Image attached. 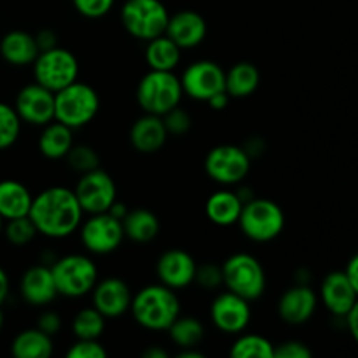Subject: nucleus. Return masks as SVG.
Returning <instances> with one entry per match:
<instances>
[{"mask_svg":"<svg viewBox=\"0 0 358 358\" xmlns=\"http://www.w3.org/2000/svg\"><path fill=\"white\" fill-rule=\"evenodd\" d=\"M2 233L6 234V240L14 247H24V245L31 243L34 238L38 234L37 227H35V224L31 222L28 215L6 220Z\"/></svg>","mask_w":358,"mask_h":358,"instance_id":"f704fd0d","label":"nucleus"},{"mask_svg":"<svg viewBox=\"0 0 358 358\" xmlns=\"http://www.w3.org/2000/svg\"><path fill=\"white\" fill-rule=\"evenodd\" d=\"M80 243L90 254L108 255L117 250L124 241L122 222L108 212L94 213L83 220L79 227Z\"/></svg>","mask_w":358,"mask_h":358,"instance_id":"9b49d317","label":"nucleus"},{"mask_svg":"<svg viewBox=\"0 0 358 358\" xmlns=\"http://www.w3.org/2000/svg\"><path fill=\"white\" fill-rule=\"evenodd\" d=\"M184 98L180 77L175 72L150 70L138 80L136 86V101L145 114L161 115L180 105Z\"/></svg>","mask_w":358,"mask_h":358,"instance_id":"20e7f679","label":"nucleus"},{"mask_svg":"<svg viewBox=\"0 0 358 358\" xmlns=\"http://www.w3.org/2000/svg\"><path fill=\"white\" fill-rule=\"evenodd\" d=\"M51 273L58 296L69 297V299H79L91 294L93 287L100 280L96 262L83 254H69L58 257L51 264Z\"/></svg>","mask_w":358,"mask_h":358,"instance_id":"39448f33","label":"nucleus"},{"mask_svg":"<svg viewBox=\"0 0 358 358\" xmlns=\"http://www.w3.org/2000/svg\"><path fill=\"white\" fill-rule=\"evenodd\" d=\"M177 358H205L198 348H180L177 352Z\"/></svg>","mask_w":358,"mask_h":358,"instance_id":"603ef678","label":"nucleus"},{"mask_svg":"<svg viewBox=\"0 0 358 358\" xmlns=\"http://www.w3.org/2000/svg\"><path fill=\"white\" fill-rule=\"evenodd\" d=\"M170 20L161 0H126L121 9V23L136 41L149 42L164 35Z\"/></svg>","mask_w":358,"mask_h":358,"instance_id":"6e6552de","label":"nucleus"},{"mask_svg":"<svg viewBox=\"0 0 358 358\" xmlns=\"http://www.w3.org/2000/svg\"><path fill=\"white\" fill-rule=\"evenodd\" d=\"M107 318L96 308H83L72 320V334L76 339H100L103 334Z\"/></svg>","mask_w":358,"mask_h":358,"instance_id":"473e14b6","label":"nucleus"},{"mask_svg":"<svg viewBox=\"0 0 358 358\" xmlns=\"http://www.w3.org/2000/svg\"><path fill=\"white\" fill-rule=\"evenodd\" d=\"M261 84V72L250 62H240L226 72V93L231 98H248Z\"/></svg>","mask_w":358,"mask_h":358,"instance_id":"c756f323","label":"nucleus"},{"mask_svg":"<svg viewBox=\"0 0 358 358\" xmlns=\"http://www.w3.org/2000/svg\"><path fill=\"white\" fill-rule=\"evenodd\" d=\"M100 96L86 83L76 80L55 93V121L72 129L84 128L100 112Z\"/></svg>","mask_w":358,"mask_h":358,"instance_id":"7ed1b4c3","label":"nucleus"},{"mask_svg":"<svg viewBox=\"0 0 358 358\" xmlns=\"http://www.w3.org/2000/svg\"><path fill=\"white\" fill-rule=\"evenodd\" d=\"M171 343L180 348H198L205 339V325L196 317H178L173 324L168 327Z\"/></svg>","mask_w":358,"mask_h":358,"instance_id":"7c9ffc66","label":"nucleus"},{"mask_svg":"<svg viewBox=\"0 0 358 358\" xmlns=\"http://www.w3.org/2000/svg\"><path fill=\"white\" fill-rule=\"evenodd\" d=\"M229 355L233 358H273L275 345L261 334H238L231 345Z\"/></svg>","mask_w":358,"mask_h":358,"instance_id":"2f4dec72","label":"nucleus"},{"mask_svg":"<svg viewBox=\"0 0 358 358\" xmlns=\"http://www.w3.org/2000/svg\"><path fill=\"white\" fill-rule=\"evenodd\" d=\"M131 299L133 294L129 285L117 276L98 280L91 290V306L96 308L107 320H115L128 313Z\"/></svg>","mask_w":358,"mask_h":358,"instance_id":"dca6fc26","label":"nucleus"},{"mask_svg":"<svg viewBox=\"0 0 358 358\" xmlns=\"http://www.w3.org/2000/svg\"><path fill=\"white\" fill-rule=\"evenodd\" d=\"M65 159L66 164L79 175L94 170V168H100V156L87 143H73Z\"/></svg>","mask_w":358,"mask_h":358,"instance_id":"c9c22d12","label":"nucleus"},{"mask_svg":"<svg viewBox=\"0 0 358 358\" xmlns=\"http://www.w3.org/2000/svg\"><path fill=\"white\" fill-rule=\"evenodd\" d=\"M229 100H231L229 94H227L226 91H220V93L213 94L206 103H208L210 108H213V110H224V108L229 105Z\"/></svg>","mask_w":358,"mask_h":358,"instance_id":"de8ad7c7","label":"nucleus"},{"mask_svg":"<svg viewBox=\"0 0 358 358\" xmlns=\"http://www.w3.org/2000/svg\"><path fill=\"white\" fill-rule=\"evenodd\" d=\"M196 268L198 264L189 252L182 248H170L157 259L156 275L159 283L178 292L194 283Z\"/></svg>","mask_w":358,"mask_h":358,"instance_id":"f3484780","label":"nucleus"},{"mask_svg":"<svg viewBox=\"0 0 358 358\" xmlns=\"http://www.w3.org/2000/svg\"><path fill=\"white\" fill-rule=\"evenodd\" d=\"M69 358H105L107 350L98 339H76L72 346L66 350Z\"/></svg>","mask_w":358,"mask_h":358,"instance_id":"58836bf2","label":"nucleus"},{"mask_svg":"<svg viewBox=\"0 0 358 358\" xmlns=\"http://www.w3.org/2000/svg\"><path fill=\"white\" fill-rule=\"evenodd\" d=\"M31 201H34V196L30 189L20 180H13V178L0 180V217L3 220L27 217L30 213Z\"/></svg>","mask_w":358,"mask_h":358,"instance_id":"393cba45","label":"nucleus"},{"mask_svg":"<svg viewBox=\"0 0 358 358\" xmlns=\"http://www.w3.org/2000/svg\"><path fill=\"white\" fill-rule=\"evenodd\" d=\"M52 352H55L52 338L38 327L21 331L10 343V353L16 358H49Z\"/></svg>","mask_w":358,"mask_h":358,"instance_id":"c85d7f7f","label":"nucleus"},{"mask_svg":"<svg viewBox=\"0 0 358 358\" xmlns=\"http://www.w3.org/2000/svg\"><path fill=\"white\" fill-rule=\"evenodd\" d=\"M143 358H168V352L164 348H159V346H152V348H147L145 352L142 353Z\"/></svg>","mask_w":358,"mask_h":358,"instance_id":"3c124183","label":"nucleus"},{"mask_svg":"<svg viewBox=\"0 0 358 358\" xmlns=\"http://www.w3.org/2000/svg\"><path fill=\"white\" fill-rule=\"evenodd\" d=\"M241 208H243V201L236 194V191L220 189V191L210 194V198L206 199L205 213L206 219L215 226L229 227L238 224Z\"/></svg>","mask_w":358,"mask_h":358,"instance_id":"b1692460","label":"nucleus"},{"mask_svg":"<svg viewBox=\"0 0 358 358\" xmlns=\"http://www.w3.org/2000/svg\"><path fill=\"white\" fill-rule=\"evenodd\" d=\"M264 147H266L264 140L259 138V136H255V138L247 140V143H245V145H243V149L247 150L248 156H250L252 159H254V157H259L262 152H264Z\"/></svg>","mask_w":358,"mask_h":358,"instance_id":"c03bdc74","label":"nucleus"},{"mask_svg":"<svg viewBox=\"0 0 358 358\" xmlns=\"http://www.w3.org/2000/svg\"><path fill=\"white\" fill-rule=\"evenodd\" d=\"M122 229L128 240L135 243H150L159 234L161 224L154 212L147 208H136L126 213L122 219Z\"/></svg>","mask_w":358,"mask_h":358,"instance_id":"bb28decb","label":"nucleus"},{"mask_svg":"<svg viewBox=\"0 0 358 358\" xmlns=\"http://www.w3.org/2000/svg\"><path fill=\"white\" fill-rule=\"evenodd\" d=\"M210 318L217 331L229 336H238L247 331L252 322L250 301L236 294L220 292L210 306Z\"/></svg>","mask_w":358,"mask_h":358,"instance_id":"4468645a","label":"nucleus"},{"mask_svg":"<svg viewBox=\"0 0 358 358\" xmlns=\"http://www.w3.org/2000/svg\"><path fill=\"white\" fill-rule=\"evenodd\" d=\"M20 292L24 303L35 308H44L58 297L51 266L37 264L23 273L20 282Z\"/></svg>","mask_w":358,"mask_h":358,"instance_id":"aec40b11","label":"nucleus"},{"mask_svg":"<svg viewBox=\"0 0 358 358\" xmlns=\"http://www.w3.org/2000/svg\"><path fill=\"white\" fill-rule=\"evenodd\" d=\"M345 273H346V276H348L350 282H352L353 289H355V292L358 296V254H355L352 259H350V262H348V266H346Z\"/></svg>","mask_w":358,"mask_h":358,"instance_id":"49530a36","label":"nucleus"},{"mask_svg":"<svg viewBox=\"0 0 358 358\" xmlns=\"http://www.w3.org/2000/svg\"><path fill=\"white\" fill-rule=\"evenodd\" d=\"M222 285L247 301H257L266 292V271L261 261L247 252L229 255L222 262Z\"/></svg>","mask_w":358,"mask_h":358,"instance_id":"423d86ee","label":"nucleus"},{"mask_svg":"<svg viewBox=\"0 0 358 358\" xmlns=\"http://www.w3.org/2000/svg\"><path fill=\"white\" fill-rule=\"evenodd\" d=\"M35 42L38 45V51H48L58 45V35L51 28H42L35 34Z\"/></svg>","mask_w":358,"mask_h":358,"instance_id":"37998d69","label":"nucleus"},{"mask_svg":"<svg viewBox=\"0 0 358 358\" xmlns=\"http://www.w3.org/2000/svg\"><path fill=\"white\" fill-rule=\"evenodd\" d=\"M3 329V313H2V306H0V332Z\"/></svg>","mask_w":358,"mask_h":358,"instance_id":"5fc2aeb1","label":"nucleus"},{"mask_svg":"<svg viewBox=\"0 0 358 358\" xmlns=\"http://www.w3.org/2000/svg\"><path fill=\"white\" fill-rule=\"evenodd\" d=\"M31 66H34L35 83L48 87L52 93L79 80V59L72 51L59 45L38 52Z\"/></svg>","mask_w":358,"mask_h":358,"instance_id":"1a4fd4ad","label":"nucleus"},{"mask_svg":"<svg viewBox=\"0 0 358 358\" xmlns=\"http://www.w3.org/2000/svg\"><path fill=\"white\" fill-rule=\"evenodd\" d=\"M14 108L21 121L42 128L55 121V93L38 83L27 84L16 94Z\"/></svg>","mask_w":358,"mask_h":358,"instance_id":"2eb2a0df","label":"nucleus"},{"mask_svg":"<svg viewBox=\"0 0 358 358\" xmlns=\"http://www.w3.org/2000/svg\"><path fill=\"white\" fill-rule=\"evenodd\" d=\"M318 306V296L308 283H297L282 294L278 315L285 324L303 325L311 320Z\"/></svg>","mask_w":358,"mask_h":358,"instance_id":"a211bd4d","label":"nucleus"},{"mask_svg":"<svg viewBox=\"0 0 358 358\" xmlns=\"http://www.w3.org/2000/svg\"><path fill=\"white\" fill-rule=\"evenodd\" d=\"M23 121L17 115L14 105L0 101V150L10 149L17 142Z\"/></svg>","mask_w":358,"mask_h":358,"instance_id":"72a5a7b5","label":"nucleus"},{"mask_svg":"<svg viewBox=\"0 0 358 358\" xmlns=\"http://www.w3.org/2000/svg\"><path fill=\"white\" fill-rule=\"evenodd\" d=\"M250 168L252 157L247 150L233 143L215 145L205 157L206 175L224 187L241 184L250 173Z\"/></svg>","mask_w":358,"mask_h":358,"instance_id":"9d476101","label":"nucleus"},{"mask_svg":"<svg viewBox=\"0 0 358 358\" xmlns=\"http://www.w3.org/2000/svg\"><path fill=\"white\" fill-rule=\"evenodd\" d=\"M73 192H76L80 208L87 215L108 212V208L117 199V185L114 178L101 168H94L80 175Z\"/></svg>","mask_w":358,"mask_h":358,"instance_id":"f8f14e48","label":"nucleus"},{"mask_svg":"<svg viewBox=\"0 0 358 358\" xmlns=\"http://www.w3.org/2000/svg\"><path fill=\"white\" fill-rule=\"evenodd\" d=\"M163 122L166 126V131L170 136H184L191 131L192 117L185 108L177 105L175 108L168 110L163 115Z\"/></svg>","mask_w":358,"mask_h":358,"instance_id":"e433bc0d","label":"nucleus"},{"mask_svg":"<svg viewBox=\"0 0 358 358\" xmlns=\"http://www.w3.org/2000/svg\"><path fill=\"white\" fill-rule=\"evenodd\" d=\"M9 290H10V282L9 276H7L6 269L0 268V306L6 303V299L9 297Z\"/></svg>","mask_w":358,"mask_h":358,"instance_id":"09e8293b","label":"nucleus"},{"mask_svg":"<svg viewBox=\"0 0 358 358\" xmlns=\"http://www.w3.org/2000/svg\"><path fill=\"white\" fill-rule=\"evenodd\" d=\"M164 34L184 51V49L198 48L208 34V24L206 20L196 10H178L170 14L168 27Z\"/></svg>","mask_w":358,"mask_h":358,"instance_id":"6ab92c4d","label":"nucleus"},{"mask_svg":"<svg viewBox=\"0 0 358 358\" xmlns=\"http://www.w3.org/2000/svg\"><path fill=\"white\" fill-rule=\"evenodd\" d=\"M38 52L41 51L35 42V35L30 31H7L0 41V56L13 66L34 65Z\"/></svg>","mask_w":358,"mask_h":358,"instance_id":"5701e85b","label":"nucleus"},{"mask_svg":"<svg viewBox=\"0 0 358 358\" xmlns=\"http://www.w3.org/2000/svg\"><path fill=\"white\" fill-rule=\"evenodd\" d=\"M194 283L205 290H217L222 287V268L217 264H201L196 268Z\"/></svg>","mask_w":358,"mask_h":358,"instance_id":"ea45409f","label":"nucleus"},{"mask_svg":"<svg viewBox=\"0 0 358 358\" xmlns=\"http://www.w3.org/2000/svg\"><path fill=\"white\" fill-rule=\"evenodd\" d=\"M28 217L37 227V233L51 240H63L77 233L84 220L73 189L51 185L34 196Z\"/></svg>","mask_w":358,"mask_h":358,"instance_id":"f257e3e1","label":"nucleus"},{"mask_svg":"<svg viewBox=\"0 0 358 358\" xmlns=\"http://www.w3.org/2000/svg\"><path fill=\"white\" fill-rule=\"evenodd\" d=\"M73 129L58 121H51L42 126L38 135V150L45 159L58 161L65 159L69 150L73 145Z\"/></svg>","mask_w":358,"mask_h":358,"instance_id":"a878e982","label":"nucleus"},{"mask_svg":"<svg viewBox=\"0 0 358 358\" xmlns=\"http://www.w3.org/2000/svg\"><path fill=\"white\" fill-rule=\"evenodd\" d=\"M145 63L150 70L175 72L182 59V49L166 34L145 42Z\"/></svg>","mask_w":358,"mask_h":358,"instance_id":"cd10ccee","label":"nucleus"},{"mask_svg":"<svg viewBox=\"0 0 358 358\" xmlns=\"http://www.w3.org/2000/svg\"><path fill=\"white\" fill-rule=\"evenodd\" d=\"M180 311L182 304L177 290L163 283L142 287L138 292L133 294L129 306L133 320L142 329L152 332L168 331V327L180 317Z\"/></svg>","mask_w":358,"mask_h":358,"instance_id":"f03ea898","label":"nucleus"},{"mask_svg":"<svg viewBox=\"0 0 358 358\" xmlns=\"http://www.w3.org/2000/svg\"><path fill=\"white\" fill-rule=\"evenodd\" d=\"M129 210L126 208V205L124 203H121V201H117V199H115L114 201V205L110 206V208H108V213H110L112 217H115V219H119L122 222V219H124L126 217V213H128Z\"/></svg>","mask_w":358,"mask_h":358,"instance_id":"8fccbe9b","label":"nucleus"},{"mask_svg":"<svg viewBox=\"0 0 358 358\" xmlns=\"http://www.w3.org/2000/svg\"><path fill=\"white\" fill-rule=\"evenodd\" d=\"M345 318H346V324H348L350 334H352V338L355 339L358 345V299Z\"/></svg>","mask_w":358,"mask_h":358,"instance_id":"a18cd8bd","label":"nucleus"},{"mask_svg":"<svg viewBox=\"0 0 358 358\" xmlns=\"http://www.w3.org/2000/svg\"><path fill=\"white\" fill-rule=\"evenodd\" d=\"M320 299L329 313L345 318L357 303L358 296L345 271H332L322 282Z\"/></svg>","mask_w":358,"mask_h":358,"instance_id":"412c9836","label":"nucleus"},{"mask_svg":"<svg viewBox=\"0 0 358 358\" xmlns=\"http://www.w3.org/2000/svg\"><path fill=\"white\" fill-rule=\"evenodd\" d=\"M37 327L52 338V336H56L59 331H62L63 327L62 317H59V313H56V311L52 310L44 311V313H41V317H38Z\"/></svg>","mask_w":358,"mask_h":358,"instance_id":"79ce46f5","label":"nucleus"},{"mask_svg":"<svg viewBox=\"0 0 358 358\" xmlns=\"http://www.w3.org/2000/svg\"><path fill=\"white\" fill-rule=\"evenodd\" d=\"M72 3L80 16L87 20H100L110 13L115 0H72Z\"/></svg>","mask_w":358,"mask_h":358,"instance_id":"4c0bfd02","label":"nucleus"},{"mask_svg":"<svg viewBox=\"0 0 358 358\" xmlns=\"http://www.w3.org/2000/svg\"><path fill=\"white\" fill-rule=\"evenodd\" d=\"M236 194L240 196V199H241V201H243V205H245V203H247V201H250L252 198H255V196L252 194V189H250V187H241V189H238Z\"/></svg>","mask_w":358,"mask_h":358,"instance_id":"864d4df0","label":"nucleus"},{"mask_svg":"<svg viewBox=\"0 0 358 358\" xmlns=\"http://www.w3.org/2000/svg\"><path fill=\"white\" fill-rule=\"evenodd\" d=\"M311 355H313V352L308 348V345H304L303 341L290 339V341H283L278 346H275V357L273 358H311Z\"/></svg>","mask_w":358,"mask_h":358,"instance_id":"a19ab883","label":"nucleus"},{"mask_svg":"<svg viewBox=\"0 0 358 358\" xmlns=\"http://www.w3.org/2000/svg\"><path fill=\"white\" fill-rule=\"evenodd\" d=\"M238 226L248 240L268 243L282 234L285 227V213L273 199L252 198L241 208Z\"/></svg>","mask_w":358,"mask_h":358,"instance_id":"0eeeda50","label":"nucleus"},{"mask_svg":"<svg viewBox=\"0 0 358 358\" xmlns=\"http://www.w3.org/2000/svg\"><path fill=\"white\" fill-rule=\"evenodd\" d=\"M180 84L185 96L208 101L213 94L226 91V70L212 59H198L182 72Z\"/></svg>","mask_w":358,"mask_h":358,"instance_id":"ddd939ff","label":"nucleus"},{"mask_svg":"<svg viewBox=\"0 0 358 358\" xmlns=\"http://www.w3.org/2000/svg\"><path fill=\"white\" fill-rule=\"evenodd\" d=\"M168 131L163 117L154 114H145L136 119L129 129V143L140 154L159 152L168 142Z\"/></svg>","mask_w":358,"mask_h":358,"instance_id":"4be33fe9","label":"nucleus"},{"mask_svg":"<svg viewBox=\"0 0 358 358\" xmlns=\"http://www.w3.org/2000/svg\"><path fill=\"white\" fill-rule=\"evenodd\" d=\"M3 222H6V220H3L2 217H0V234H2V231H3Z\"/></svg>","mask_w":358,"mask_h":358,"instance_id":"6e6d98bb","label":"nucleus"}]
</instances>
